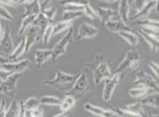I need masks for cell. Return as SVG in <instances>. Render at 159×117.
<instances>
[{"label":"cell","instance_id":"7bdbcfd3","mask_svg":"<svg viewBox=\"0 0 159 117\" xmlns=\"http://www.w3.org/2000/svg\"><path fill=\"white\" fill-rule=\"evenodd\" d=\"M30 113H31V115H32V116L33 117L43 116V109H42L41 106H39V107L35 108L34 110H33V111H31Z\"/></svg>","mask_w":159,"mask_h":117},{"label":"cell","instance_id":"816d5d0a","mask_svg":"<svg viewBox=\"0 0 159 117\" xmlns=\"http://www.w3.org/2000/svg\"><path fill=\"white\" fill-rule=\"evenodd\" d=\"M0 84H1V81H0Z\"/></svg>","mask_w":159,"mask_h":117},{"label":"cell","instance_id":"f1b7e54d","mask_svg":"<svg viewBox=\"0 0 159 117\" xmlns=\"http://www.w3.org/2000/svg\"><path fill=\"white\" fill-rule=\"evenodd\" d=\"M25 39H23L21 42H19L18 46H16V48L14 50L13 53L9 56V59L12 61V62H15L16 60H17L18 58H20L24 53H25Z\"/></svg>","mask_w":159,"mask_h":117},{"label":"cell","instance_id":"44dd1931","mask_svg":"<svg viewBox=\"0 0 159 117\" xmlns=\"http://www.w3.org/2000/svg\"><path fill=\"white\" fill-rule=\"evenodd\" d=\"M158 93L157 90L155 89H150V88H145V87H134L131 88L129 91V95L131 97H135V98H139V97H146L149 95H153V94H157Z\"/></svg>","mask_w":159,"mask_h":117},{"label":"cell","instance_id":"74e56055","mask_svg":"<svg viewBox=\"0 0 159 117\" xmlns=\"http://www.w3.org/2000/svg\"><path fill=\"white\" fill-rule=\"evenodd\" d=\"M112 111H113L119 117H141L139 116V115H135L133 114H131V113L126 111L125 109L120 108V107H116V108L113 109Z\"/></svg>","mask_w":159,"mask_h":117},{"label":"cell","instance_id":"ab89813d","mask_svg":"<svg viewBox=\"0 0 159 117\" xmlns=\"http://www.w3.org/2000/svg\"><path fill=\"white\" fill-rule=\"evenodd\" d=\"M0 18L6 19L7 21H12L13 20V16L10 14V12L5 7H3L2 5H0Z\"/></svg>","mask_w":159,"mask_h":117},{"label":"cell","instance_id":"7a4b0ae2","mask_svg":"<svg viewBox=\"0 0 159 117\" xmlns=\"http://www.w3.org/2000/svg\"><path fill=\"white\" fill-rule=\"evenodd\" d=\"M93 85V81L91 72L87 68L84 67L82 72L77 77L74 86L67 93V95H70L73 97H75V100H78L91 90Z\"/></svg>","mask_w":159,"mask_h":117},{"label":"cell","instance_id":"5b68a950","mask_svg":"<svg viewBox=\"0 0 159 117\" xmlns=\"http://www.w3.org/2000/svg\"><path fill=\"white\" fill-rule=\"evenodd\" d=\"M74 29L73 27H71L70 29H68L67 34H65L62 39L59 42L56 43V45L54 46V48L52 49V56H51V60L53 62H55L57 60V58H59L60 56L64 55L67 52V45L70 43L74 42Z\"/></svg>","mask_w":159,"mask_h":117},{"label":"cell","instance_id":"c3c4849f","mask_svg":"<svg viewBox=\"0 0 159 117\" xmlns=\"http://www.w3.org/2000/svg\"><path fill=\"white\" fill-rule=\"evenodd\" d=\"M2 35H3V29H2V26H1V21H0V40L2 38Z\"/></svg>","mask_w":159,"mask_h":117},{"label":"cell","instance_id":"b9f144b4","mask_svg":"<svg viewBox=\"0 0 159 117\" xmlns=\"http://www.w3.org/2000/svg\"><path fill=\"white\" fill-rule=\"evenodd\" d=\"M7 102L5 99L1 100L0 102V117H5L6 116V113H7Z\"/></svg>","mask_w":159,"mask_h":117},{"label":"cell","instance_id":"d4e9b609","mask_svg":"<svg viewBox=\"0 0 159 117\" xmlns=\"http://www.w3.org/2000/svg\"><path fill=\"white\" fill-rule=\"evenodd\" d=\"M76 100L75 97H73L70 95H66L63 100H61V103L59 105V107L61 109L62 112H69L70 109H72L75 105Z\"/></svg>","mask_w":159,"mask_h":117},{"label":"cell","instance_id":"9c48e42d","mask_svg":"<svg viewBox=\"0 0 159 117\" xmlns=\"http://www.w3.org/2000/svg\"><path fill=\"white\" fill-rule=\"evenodd\" d=\"M14 50L15 45L11 31L9 28H5V30L3 31L2 38L0 40V55L6 58H9Z\"/></svg>","mask_w":159,"mask_h":117},{"label":"cell","instance_id":"d6a6232c","mask_svg":"<svg viewBox=\"0 0 159 117\" xmlns=\"http://www.w3.org/2000/svg\"><path fill=\"white\" fill-rule=\"evenodd\" d=\"M24 105H25V111H28V112H31V111H33L35 108L41 106L39 98L35 97V96H31L28 99L24 101Z\"/></svg>","mask_w":159,"mask_h":117},{"label":"cell","instance_id":"7402d4cb","mask_svg":"<svg viewBox=\"0 0 159 117\" xmlns=\"http://www.w3.org/2000/svg\"><path fill=\"white\" fill-rule=\"evenodd\" d=\"M36 18H37L36 16H28L23 17V20L21 22V25H20V28L18 31V36L19 37L22 36L32 25H34Z\"/></svg>","mask_w":159,"mask_h":117},{"label":"cell","instance_id":"1f68e13d","mask_svg":"<svg viewBox=\"0 0 159 117\" xmlns=\"http://www.w3.org/2000/svg\"><path fill=\"white\" fill-rule=\"evenodd\" d=\"M139 34H141V36L144 38V40L148 42V44L149 45L151 50H154V51H158V38L151 36V35H148L147 34H144V33H141V32H139Z\"/></svg>","mask_w":159,"mask_h":117},{"label":"cell","instance_id":"2e32d148","mask_svg":"<svg viewBox=\"0 0 159 117\" xmlns=\"http://www.w3.org/2000/svg\"><path fill=\"white\" fill-rule=\"evenodd\" d=\"M84 108L91 113L92 115H94L96 116H100V117H119L112 111V110H106V109L102 108V107H99V106H96V105H93L90 103H86L84 105Z\"/></svg>","mask_w":159,"mask_h":117},{"label":"cell","instance_id":"30bf717a","mask_svg":"<svg viewBox=\"0 0 159 117\" xmlns=\"http://www.w3.org/2000/svg\"><path fill=\"white\" fill-rule=\"evenodd\" d=\"M134 85L139 86L140 87L150 88V89H155L158 91V83L157 79L153 78L150 75L146 73L142 69H139L137 71Z\"/></svg>","mask_w":159,"mask_h":117},{"label":"cell","instance_id":"ffe728a7","mask_svg":"<svg viewBox=\"0 0 159 117\" xmlns=\"http://www.w3.org/2000/svg\"><path fill=\"white\" fill-rule=\"evenodd\" d=\"M117 13L120 20H121L124 24L128 25L129 21V1H126V0L120 1Z\"/></svg>","mask_w":159,"mask_h":117},{"label":"cell","instance_id":"83f0119b","mask_svg":"<svg viewBox=\"0 0 159 117\" xmlns=\"http://www.w3.org/2000/svg\"><path fill=\"white\" fill-rule=\"evenodd\" d=\"M158 20H154L150 18H144L140 20H136L135 25L141 26V28H155L158 29Z\"/></svg>","mask_w":159,"mask_h":117},{"label":"cell","instance_id":"f35d334b","mask_svg":"<svg viewBox=\"0 0 159 117\" xmlns=\"http://www.w3.org/2000/svg\"><path fill=\"white\" fill-rule=\"evenodd\" d=\"M148 3V1L146 0H136V1H132V7L133 10L136 11V14L139 13L141 9L146 6V4Z\"/></svg>","mask_w":159,"mask_h":117},{"label":"cell","instance_id":"836d02e7","mask_svg":"<svg viewBox=\"0 0 159 117\" xmlns=\"http://www.w3.org/2000/svg\"><path fill=\"white\" fill-rule=\"evenodd\" d=\"M19 107H20V105H19L18 101L11 102L7 109V113H6V116L5 117H18Z\"/></svg>","mask_w":159,"mask_h":117},{"label":"cell","instance_id":"603a6c76","mask_svg":"<svg viewBox=\"0 0 159 117\" xmlns=\"http://www.w3.org/2000/svg\"><path fill=\"white\" fill-rule=\"evenodd\" d=\"M71 27H73V22H69V21H59L56 24H53V31H52V36H56L60 33L67 31L68 29H70Z\"/></svg>","mask_w":159,"mask_h":117},{"label":"cell","instance_id":"cb8c5ba5","mask_svg":"<svg viewBox=\"0 0 159 117\" xmlns=\"http://www.w3.org/2000/svg\"><path fill=\"white\" fill-rule=\"evenodd\" d=\"M118 34L120 35V37H121V39H123L125 42H128L130 46L136 47L139 42V36L133 32H120Z\"/></svg>","mask_w":159,"mask_h":117},{"label":"cell","instance_id":"f6af8a7d","mask_svg":"<svg viewBox=\"0 0 159 117\" xmlns=\"http://www.w3.org/2000/svg\"><path fill=\"white\" fill-rule=\"evenodd\" d=\"M0 5H7L10 7H16L17 5V1H6V0H2L0 1Z\"/></svg>","mask_w":159,"mask_h":117},{"label":"cell","instance_id":"8fae6325","mask_svg":"<svg viewBox=\"0 0 159 117\" xmlns=\"http://www.w3.org/2000/svg\"><path fill=\"white\" fill-rule=\"evenodd\" d=\"M98 34H99V30L97 27L84 22V23H81L78 27L75 39L76 41L80 42L84 39H93L96 37Z\"/></svg>","mask_w":159,"mask_h":117},{"label":"cell","instance_id":"5bb4252c","mask_svg":"<svg viewBox=\"0 0 159 117\" xmlns=\"http://www.w3.org/2000/svg\"><path fill=\"white\" fill-rule=\"evenodd\" d=\"M95 11H96L97 16L99 18V21H101L103 25L110 21L120 19L118 13L113 9L107 8V7H98Z\"/></svg>","mask_w":159,"mask_h":117},{"label":"cell","instance_id":"7dc6e473","mask_svg":"<svg viewBox=\"0 0 159 117\" xmlns=\"http://www.w3.org/2000/svg\"><path fill=\"white\" fill-rule=\"evenodd\" d=\"M68 115H69V112H62V113H60L59 115H54L53 117H67Z\"/></svg>","mask_w":159,"mask_h":117},{"label":"cell","instance_id":"3957f363","mask_svg":"<svg viewBox=\"0 0 159 117\" xmlns=\"http://www.w3.org/2000/svg\"><path fill=\"white\" fill-rule=\"evenodd\" d=\"M77 77L78 75H72V74H68L61 70H58L53 79H50V80L46 79V80H43L42 83V85L50 86L56 88L59 91L67 94L74 86Z\"/></svg>","mask_w":159,"mask_h":117},{"label":"cell","instance_id":"7c38bea8","mask_svg":"<svg viewBox=\"0 0 159 117\" xmlns=\"http://www.w3.org/2000/svg\"><path fill=\"white\" fill-rule=\"evenodd\" d=\"M42 33L39 27L32 25L25 35V53H27L29 50H31V48L34 46L35 43L39 42L40 40H42Z\"/></svg>","mask_w":159,"mask_h":117},{"label":"cell","instance_id":"52a82bcc","mask_svg":"<svg viewBox=\"0 0 159 117\" xmlns=\"http://www.w3.org/2000/svg\"><path fill=\"white\" fill-rule=\"evenodd\" d=\"M125 74L123 73H114L110 78L104 80V87L102 90V99L104 101H109L112 94L114 92L117 86L123 79Z\"/></svg>","mask_w":159,"mask_h":117},{"label":"cell","instance_id":"e575fe53","mask_svg":"<svg viewBox=\"0 0 159 117\" xmlns=\"http://www.w3.org/2000/svg\"><path fill=\"white\" fill-rule=\"evenodd\" d=\"M83 13H84V16H85L86 17H88V18H90L92 20H98L99 21V18L97 16L96 11L90 6L89 2H84V7Z\"/></svg>","mask_w":159,"mask_h":117},{"label":"cell","instance_id":"484cf974","mask_svg":"<svg viewBox=\"0 0 159 117\" xmlns=\"http://www.w3.org/2000/svg\"><path fill=\"white\" fill-rule=\"evenodd\" d=\"M123 109H125L126 111L133 114L135 115H139L141 117L144 116V109H143V105L140 102H136L133 104L127 105Z\"/></svg>","mask_w":159,"mask_h":117},{"label":"cell","instance_id":"8992f818","mask_svg":"<svg viewBox=\"0 0 159 117\" xmlns=\"http://www.w3.org/2000/svg\"><path fill=\"white\" fill-rule=\"evenodd\" d=\"M20 78V73H15L9 76L7 79H5L0 84V94H3L8 97L15 96L17 93V84Z\"/></svg>","mask_w":159,"mask_h":117},{"label":"cell","instance_id":"bcb514c9","mask_svg":"<svg viewBox=\"0 0 159 117\" xmlns=\"http://www.w3.org/2000/svg\"><path fill=\"white\" fill-rule=\"evenodd\" d=\"M8 62H12V61H11L8 58L3 57V56L0 55V66H1V65H4V64H6V63H8Z\"/></svg>","mask_w":159,"mask_h":117},{"label":"cell","instance_id":"4316f807","mask_svg":"<svg viewBox=\"0 0 159 117\" xmlns=\"http://www.w3.org/2000/svg\"><path fill=\"white\" fill-rule=\"evenodd\" d=\"M142 105H148L154 108H158V93L149 95L139 101Z\"/></svg>","mask_w":159,"mask_h":117},{"label":"cell","instance_id":"60d3db41","mask_svg":"<svg viewBox=\"0 0 159 117\" xmlns=\"http://www.w3.org/2000/svg\"><path fill=\"white\" fill-rule=\"evenodd\" d=\"M148 66L150 68L151 70L153 71L154 75L156 76V77L158 79V64L155 61H150V62H148Z\"/></svg>","mask_w":159,"mask_h":117},{"label":"cell","instance_id":"4fadbf2b","mask_svg":"<svg viewBox=\"0 0 159 117\" xmlns=\"http://www.w3.org/2000/svg\"><path fill=\"white\" fill-rule=\"evenodd\" d=\"M17 4L25 7V13L23 17L28 16H38L41 13V3L39 0L36 1H17Z\"/></svg>","mask_w":159,"mask_h":117},{"label":"cell","instance_id":"4dcf8cb0","mask_svg":"<svg viewBox=\"0 0 159 117\" xmlns=\"http://www.w3.org/2000/svg\"><path fill=\"white\" fill-rule=\"evenodd\" d=\"M40 104L44 105H59L61 100L55 96H43L39 98Z\"/></svg>","mask_w":159,"mask_h":117},{"label":"cell","instance_id":"e0dca14e","mask_svg":"<svg viewBox=\"0 0 159 117\" xmlns=\"http://www.w3.org/2000/svg\"><path fill=\"white\" fill-rule=\"evenodd\" d=\"M51 56H52V50H42V49H39L35 51L34 54V59H35V65L37 68H40L42 66L44 63H46L47 61H49L51 59Z\"/></svg>","mask_w":159,"mask_h":117},{"label":"cell","instance_id":"f907efd6","mask_svg":"<svg viewBox=\"0 0 159 117\" xmlns=\"http://www.w3.org/2000/svg\"><path fill=\"white\" fill-rule=\"evenodd\" d=\"M148 117H158V115H149Z\"/></svg>","mask_w":159,"mask_h":117},{"label":"cell","instance_id":"ba28073f","mask_svg":"<svg viewBox=\"0 0 159 117\" xmlns=\"http://www.w3.org/2000/svg\"><path fill=\"white\" fill-rule=\"evenodd\" d=\"M33 67V64L30 59H23L20 61L15 62H8L4 65L0 66V69L3 71L9 73V74H15V73H23L27 69H30Z\"/></svg>","mask_w":159,"mask_h":117},{"label":"cell","instance_id":"f546056e","mask_svg":"<svg viewBox=\"0 0 159 117\" xmlns=\"http://www.w3.org/2000/svg\"><path fill=\"white\" fill-rule=\"evenodd\" d=\"M64 11L68 12H83L84 3L81 2H66L63 6Z\"/></svg>","mask_w":159,"mask_h":117},{"label":"cell","instance_id":"d6986e66","mask_svg":"<svg viewBox=\"0 0 159 117\" xmlns=\"http://www.w3.org/2000/svg\"><path fill=\"white\" fill-rule=\"evenodd\" d=\"M158 5V1H148V3L146 4V6L143 7L139 13L135 14L133 16V19L136 20H140L147 18L150 15V13L157 7Z\"/></svg>","mask_w":159,"mask_h":117},{"label":"cell","instance_id":"277c9868","mask_svg":"<svg viewBox=\"0 0 159 117\" xmlns=\"http://www.w3.org/2000/svg\"><path fill=\"white\" fill-rule=\"evenodd\" d=\"M140 55L139 51L136 50H129L127 51L124 58L118 65L115 73H123L125 74L128 70L137 69L139 67Z\"/></svg>","mask_w":159,"mask_h":117},{"label":"cell","instance_id":"ac0fdd59","mask_svg":"<svg viewBox=\"0 0 159 117\" xmlns=\"http://www.w3.org/2000/svg\"><path fill=\"white\" fill-rule=\"evenodd\" d=\"M41 15L45 17L50 24H53V21L56 16V8L54 7H50L49 1H44V2H41Z\"/></svg>","mask_w":159,"mask_h":117},{"label":"cell","instance_id":"ee69618b","mask_svg":"<svg viewBox=\"0 0 159 117\" xmlns=\"http://www.w3.org/2000/svg\"><path fill=\"white\" fill-rule=\"evenodd\" d=\"M19 115H18V117H25V105H24V101H20L19 102Z\"/></svg>","mask_w":159,"mask_h":117},{"label":"cell","instance_id":"681fc988","mask_svg":"<svg viewBox=\"0 0 159 117\" xmlns=\"http://www.w3.org/2000/svg\"><path fill=\"white\" fill-rule=\"evenodd\" d=\"M25 112H26V114H25V117H33L30 112H28V111H25Z\"/></svg>","mask_w":159,"mask_h":117},{"label":"cell","instance_id":"9a60e30c","mask_svg":"<svg viewBox=\"0 0 159 117\" xmlns=\"http://www.w3.org/2000/svg\"><path fill=\"white\" fill-rule=\"evenodd\" d=\"M104 26L110 32L116 34H119L120 32H133V29L129 25L124 24L120 19L107 22L106 24H104Z\"/></svg>","mask_w":159,"mask_h":117},{"label":"cell","instance_id":"6da1fadb","mask_svg":"<svg viewBox=\"0 0 159 117\" xmlns=\"http://www.w3.org/2000/svg\"><path fill=\"white\" fill-rule=\"evenodd\" d=\"M110 63L111 59L105 58L102 53H98L91 61L85 64V68L91 72L93 85H100L103 80L112 76Z\"/></svg>","mask_w":159,"mask_h":117},{"label":"cell","instance_id":"d590c367","mask_svg":"<svg viewBox=\"0 0 159 117\" xmlns=\"http://www.w3.org/2000/svg\"><path fill=\"white\" fill-rule=\"evenodd\" d=\"M84 13L83 12H68V11H64L62 14L63 21H69V22H74V20L83 16Z\"/></svg>","mask_w":159,"mask_h":117},{"label":"cell","instance_id":"8d00e7d4","mask_svg":"<svg viewBox=\"0 0 159 117\" xmlns=\"http://www.w3.org/2000/svg\"><path fill=\"white\" fill-rule=\"evenodd\" d=\"M52 31H53V24H49L42 34V41L45 46L49 44L50 38L52 37Z\"/></svg>","mask_w":159,"mask_h":117}]
</instances>
